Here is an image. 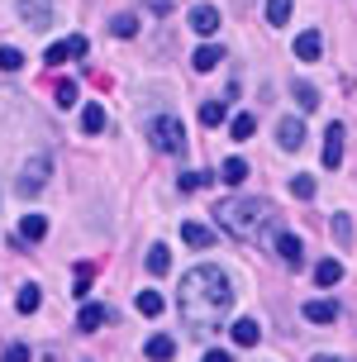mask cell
<instances>
[{"label": "cell", "mask_w": 357, "mask_h": 362, "mask_svg": "<svg viewBox=\"0 0 357 362\" xmlns=\"http://www.w3.org/2000/svg\"><path fill=\"white\" fill-rule=\"evenodd\" d=\"M57 105H62V110L76 105V86H71V81H62V86H57Z\"/></svg>", "instance_id": "cell-34"}, {"label": "cell", "mask_w": 357, "mask_h": 362, "mask_svg": "<svg viewBox=\"0 0 357 362\" xmlns=\"http://www.w3.org/2000/svg\"><path fill=\"white\" fill-rule=\"evenodd\" d=\"M24 67V53L19 48H0V72H19Z\"/></svg>", "instance_id": "cell-31"}, {"label": "cell", "mask_w": 357, "mask_h": 362, "mask_svg": "<svg viewBox=\"0 0 357 362\" xmlns=\"http://www.w3.org/2000/svg\"><path fill=\"white\" fill-rule=\"evenodd\" d=\"M219 62H224V53H219L214 43H205V48H196V57H191V67H196V72H214Z\"/></svg>", "instance_id": "cell-17"}, {"label": "cell", "mask_w": 357, "mask_h": 362, "mask_svg": "<svg viewBox=\"0 0 357 362\" xmlns=\"http://www.w3.org/2000/svg\"><path fill=\"white\" fill-rule=\"evenodd\" d=\"M15 15L24 29H48L53 24V0H15Z\"/></svg>", "instance_id": "cell-5"}, {"label": "cell", "mask_w": 357, "mask_h": 362, "mask_svg": "<svg viewBox=\"0 0 357 362\" xmlns=\"http://www.w3.org/2000/svg\"><path fill=\"white\" fill-rule=\"evenodd\" d=\"M315 281H320V286H339L343 281V262L339 257H324L320 267H315Z\"/></svg>", "instance_id": "cell-16"}, {"label": "cell", "mask_w": 357, "mask_h": 362, "mask_svg": "<svg viewBox=\"0 0 357 362\" xmlns=\"http://www.w3.org/2000/svg\"><path fill=\"white\" fill-rule=\"evenodd\" d=\"M229 334H233V344H238V348H252L257 339H262V325H257V320H233Z\"/></svg>", "instance_id": "cell-12"}, {"label": "cell", "mask_w": 357, "mask_h": 362, "mask_svg": "<svg viewBox=\"0 0 357 362\" xmlns=\"http://www.w3.org/2000/svg\"><path fill=\"white\" fill-rule=\"evenodd\" d=\"M105 129V110L95 105V100H86V110H81V134H100Z\"/></svg>", "instance_id": "cell-18"}, {"label": "cell", "mask_w": 357, "mask_h": 362, "mask_svg": "<svg viewBox=\"0 0 357 362\" xmlns=\"http://www.w3.org/2000/svg\"><path fill=\"white\" fill-rule=\"evenodd\" d=\"M134 305H139V315L158 320V315H162V296H158V291H139V300H134Z\"/></svg>", "instance_id": "cell-23"}, {"label": "cell", "mask_w": 357, "mask_h": 362, "mask_svg": "<svg viewBox=\"0 0 357 362\" xmlns=\"http://www.w3.org/2000/svg\"><path fill=\"white\" fill-rule=\"evenodd\" d=\"M19 238H24V243L48 238V215H24V219H19Z\"/></svg>", "instance_id": "cell-15"}, {"label": "cell", "mask_w": 357, "mask_h": 362, "mask_svg": "<svg viewBox=\"0 0 357 362\" xmlns=\"http://www.w3.org/2000/svg\"><path fill=\"white\" fill-rule=\"evenodd\" d=\"M143 353H148V362H172L177 358V344H172L167 334H153V339L143 344Z\"/></svg>", "instance_id": "cell-13"}, {"label": "cell", "mask_w": 357, "mask_h": 362, "mask_svg": "<svg viewBox=\"0 0 357 362\" xmlns=\"http://www.w3.org/2000/svg\"><path fill=\"white\" fill-rule=\"evenodd\" d=\"M334 238H339V243L353 238V219H348V215H334Z\"/></svg>", "instance_id": "cell-33"}, {"label": "cell", "mask_w": 357, "mask_h": 362, "mask_svg": "<svg viewBox=\"0 0 357 362\" xmlns=\"http://www.w3.org/2000/svg\"><path fill=\"white\" fill-rule=\"evenodd\" d=\"M200 362H233V358H229V353H224V348H210V353H205V358H200Z\"/></svg>", "instance_id": "cell-38"}, {"label": "cell", "mask_w": 357, "mask_h": 362, "mask_svg": "<svg viewBox=\"0 0 357 362\" xmlns=\"http://www.w3.org/2000/svg\"><path fill=\"white\" fill-rule=\"evenodd\" d=\"M271 248H276V257H281L286 267H300V262H305V248H300V238H295V234H276V238H271Z\"/></svg>", "instance_id": "cell-8"}, {"label": "cell", "mask_w": 357, "mask_h": 362, "mask_svg": "<svg viewBox=\"0 0 357 362\" xmlns=\"http://www.w3.org/2000/svg\"><path fill=\"white\" fill-rule=\"evenodd\" d=\"M181 320H186V329L191 334H214V329L224 325V315L233 310V281L224 267H214V262H200V267H191L186 276H181Z\"/></svg>", "instance_id": "cell-1"}, {"label": "cell", "mask_w": 357, "mask_h": 362, "mask_svg": "<svg viewBox=\"0 0 357 362\" xmlns=\"http://www.w3.org/2000/svg\"><path fill=\"white\" fill-rule=\"evenodd\" d=\"M15 305H19V315H34V310L43 305V291H38V286H19Z\"/></svg>", "instance_id": "cell-21"}, {"label": "cell", "mask_w": 357, "mask_h": 362, "mask_svg": "<svg viewBox=\"0 0 357 362\" xmlns=\"http://www.w3.org/2000/svg\"><path fill=\"white\" fill-rule=\"evenodd\" d=\"M105 320H110L105 305H81V315H76V329H86V334H90V329H100V325H105Z\"/></svg>", "instance_id": "cell-19"}, {"label": "cell", "mask_w": 357, "mask_h": 362, "mask_svg": "<svg viewBox=\"0 0 357 362\" xmlns=\"http://www.w3.org/2000/svg\"><path fill=\"white\" fill-rule=\"evenodd\" d=\"M167 267H172V253H167V243L148 248V272H153V276H167Z\"/></svg>", "instance_id": "cell-22"}, {"label": "cell", "mask_w": 357, "mask_h": 362, "mask_svg": "<svg viewBox=\"0 0 357 362\" xmlns=\"http://www.w3.org/2000/svg\"><path fill=\"white\" fill-rule=\"evenodd\" d=\"M219 229H229L233 238H243V243H252V238H276L281 234V224H276V205H267V200L257 196H238V200H224L219 210Z\"/></svg>", "instance_id": "cell-2"}, {"label": "cell", "mask_w": 357, "mask_h": 362, "mask_svg": "<svg viewBox=\"0 0 357 362\" xmlns=\"http://www.w3.org/2000/svg\"><path fill=\"white\" fill-rule=\"evenodd\" d=\"M148 139H153V148L172 153V158H181V153H186V129H181L177 115H162V119H153V124H148Z\"/></svg>", "instance_id": "cell-4"}, {"label": "cell", "mask_w": 357, "mask_h": 362, "mask_svg": "<svg viewBox=\"0 0 357 362\" xmlns=\"http://www.w3.org/2000/svg\"><path fill=\"white\" fill-rule=\"evenodd\" d=\"M320 53H324L320 29H305V34L295 38V57H300V62H320Z\"/></svg>", "instance_id": "cell-9"}, {"label": "cell", "mask_w": 357, "mask_h": 362, "mask_svg": "<svg viewBox=\"0 0 357 362\" xmlns=\"http://www.w3.org/2000/svg\"><path fill=\"white\" fill-rule=\"evenodd\" d=\"M219 177H224V181H229V186H238V181H243V177H248V163H243V158H229V163H224V167H219Z\"/></svg>", "instance_id": "cell-26"}, {"label": "cell", "mask_w": 357, "mask_h": 362, "mask_svg": "<svg viewBox=\"0 0 357 362\" xmlns=\"http://www.w3.org/2000/svg\"><path fill=\"white\" fill-rule=\"evenodd\" d=\"M67 57H71V43L62 38V43H48V53H43V62H48V67H57V62H67Z\"/></svg>", "instance_id": "cell-29"}, {"label": "cell", "mask_w": 357, "mask_h": 362, "mask_svg": "<svg viewBox=\"0 0 357 362\" xmlns=\"http://www.w3.org/2000/svg\"><path fill=\"white\" fill-rule=\"evenodd\" d=\"M0 362H29V348H24V344H10Z\"/></svg>", "instance_id": "cell-35"}, {"label": "cell", "mask_w": 357, "mask_h": 362, "mask_svg": "<svg viewBox=\"0 0 357 362\" xmlns=\"http://www.w3.org/2000/svg\"><path fill=\"white\" fill-rule=\"evenodd\" d=\"M191 29H196L200 38L219 34V10H214L210 0H196V5H191Z\"/></svg>", "instance_id": "cell-6"}, {"label": "cell", "mask_w": 357, "mask_h": 362, "mask_svg": "<svg viewBox=\"0 0 357 362\" xmlns=\"http://www.w3.org/2000/svg\"><path fill=\"white\" fill-rule=\"evenodd\" d=\"M67 43H71V57H86V53H90V43H86V38H81V34H71Z\"/></svg>", "instance_id": "cell-36"}, {"label": "cell", "mask_w": 357, "mask_h": 362, "mask_svg": "<svg viewBox=\"0 0 357 362\" xmlns=\"http://www.w3.org/2000/svg\"><path fill=\"white\" fill-rule=\"evenodd\" d=\"M286 19H291V0H267V24H276V29H281Z\"/></svg>", "instance_id": "cell-28"}, {"label": "cell", "mask_w": 357, "mask_h": 362, "mask_svg": "<svg viewBox=\"0 0 357 362\" xmlns=\"http://www.w3.org/2000/svg\"><path fill=\"white\" fill-rule=\"evenodd\" d=\"M310 362H348V358H334V353H315Z\"/></svg>", "instance_id": "cell-39"}, {"label": "cell", "mask_w": 357, "mask_h": 362, "mask_svg": "<svg viewBox=\"0 0 357 362\" xmlns=\"http://www.w3.org/2000/svg\"><path fill=\"white\" fill-rule=\"evenodd\" d=\"M200 124H205V129L224 124V100H205V105H200Z\"/></svg>", "instance_id": "cell-25"}, {"label": "cell", "mask_w": 357, "mask_h": 362, "mask_svg": "<svg viewBox=\"0 0 357 362\" xmlns=\"http://www.w3.org/2000/svg\"><path fill=\"white\" fill-rule=\"evenodd\" d=\"M276 139H281V148H286V153H295V148L305 144V124H300V119H291V115H286L281 124H276Z\"/></svg>", "instance_id": "cell-10"}, {"label": "cell", "mask_w": 357, "mask_h": 362, "mask_svg": "<svg viewBox=\"0 0 357 362\" xmlns=\"http://www.w3.org/2000/svg\"><path fill=\"white\" fill-rule=\"evenodd\" d=\"M291 196L295 200H315V177H291Z\"/></svg>", "instance_id": "cell-30"}, {"label": "cell", "mask_w": 357, "mask_h": 362, "mask_svg": "<svg viewBox=\"0 0 357 362\" xmlns=\"http://www.w3.org/2000/svg\"><path fill=\"white\" fill-rule=\"evenodd\" d=\"M343 139H348V129H343V124H329V134H324V167H329V172L343 163Z\"/></svg>", "instance_id": "cell-7"}, {"label": "cell", "mask_w": 357, "mask_h": 362, "mask_svg": "<svg viewBox=\"0 0 357 362\" xmlns=\"http://www.w3.org/2000/svg\"><path fill=\"white\" fill-rule=\"evenodd\" d=\"M48 177H53V158H48V153H38V158H29V163L19 167V177H15V196L34 200L38 191L48 186Z\"/></svg>", "instance_id": "cell-3"}, {"label": "cell", "mask_w": 357, "mask_h": 362, "mask_svg": "<svg viewBox=\"0 0 357 362\" xmlns=\"http://www.w3.org/2000/svg\"><path fill=\"white\" fill-rule=\"evenodd\" d=\"M181 238H186L191 248H210L214 229H210V224H200V219H186V224H181Z\"/></svg>", "instance_id": "cell-11"}, {"label": "cell", "mask_w": 357, "mask_h": 362, "mask_svg": "<svg viewBox=\"0 0 357 362\" xmlns=\"http://www.w3.org/2000/svg\"><path fill=\"white\" fill-rule=\"evenodd\" d=\"M210 172H186V177H181V191H200V186H210Z\"/></svg>", "instance_id": "cell-32"}, {"label": "cell", "mask_w": 357, "mask_h": 362, "mask_svg": "<svg viewBox=\"0 0 357 362\" xmlns=\"http://www.w3.org/2000/svg\"><path fill=\"white\" fill-rule=\"evenodd\" d=\"M172 5H177V0H148V10H153V15H172Z\"/></svg>", "instance_id": "cell-37"}, {"label": "cell", "mask_w": 357, "mask_h": 362, "mask_svg": "<svg viewBox=\"0 0 357 362\" xmlns=\"http://www.w3.org/2000/svg\"><path fill=\"white\" fill-rule=\"evenodd\" d=\"M305 320L310 325H334L339 320V305L334 300H305Z\"/></svg>", "instance_id": "cell-14"}, {"label": "cell", "mask_w": 357, "mask_h": 362, "mask_svg": "<svg viewBox=\"0 0 357 362\" xmlns=\"http://www.w3.org/2000/svg\"><path fill=\"white\" fill-rule=\"evenodd\" d=\"M110 34H115V38H134V34H139V19H134V15H115Z\"/></svg>", "instance_id": "cell-27"}, {"label": "cell", "mask_w": 357, "mask_h": 362, "mask_svg": "<svg viewBox=\"0 0 357 362\" xmlns=\"http://www.w3.org/2000/svg\"><path fill=\"white\" fill-rule=\"evenodd\" d=\"M291 95H295V105H300V110H315V105H320V90L310 86V81H291Z\"/></svg>", "instance_id": "cell-20"}, {"label": "cell", "mask_w": 357, "mask_h": 362, "mask_svg": "<svg viewBox=\"0 0 357 362\" xmlns=\"http://www.w3.org/2000/svg\"><path fill=\"white\" fill-rule=\"evenodd\" d=\"M252 129H257V119H252V115H233V119H229V139H238V144H243V139H252Z\"/></svg>", "instance_id": "cell-24"}]
</instances>
